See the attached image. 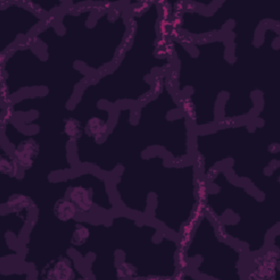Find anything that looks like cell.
Masks as SVG:
<instances>
[{
    "label": "cell",
    "instance_id": "obj_1",
    "mask_svg": "<svg viewBox=\"0 0 280 280\" xmlns=\"http://www.w3.org/2000/svg\"><path fill=\"white\" fill-rule=\"evenodd\" d=\"M71 203L77 206L78 209H89L91 202L88 192L82 189H75L71 194Z\"/></svg>",
    "mask_w": 280,
    "mask_h": 280
}]
</instances>
